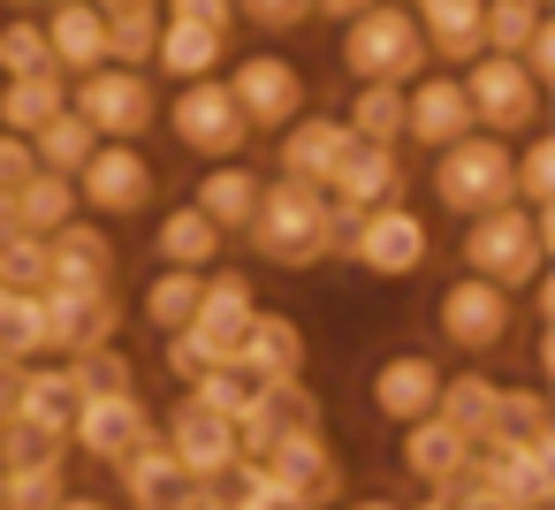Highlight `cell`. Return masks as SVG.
Instances as JSON below:
<instances>
[{"label":"cell","mask_w":555,"mask_h":510,"mask_svg":"<svg viewBox=\"0 0 555 510\" xmlns=\"http://www.w3.org/2000/svg\"><path fill=\"white\" fill-rule=\"evenodd\" d=\"M244 237L267 267H320V259H335V206H327L320 183L274 176V183H259V206H251Z\"/></svg>","instance_id":"cell-1"},{"label":"cell","mask_w":555,"mask_h":510,"mask_svg":"<svg viewBox=\"0 0 555 510\" xmlns=\"http://www.w3.org/2000/svg\"><path fill=\"white\" fill-rule=\"evenodd\" d=\"M335 252H343L358 275H373V282H411V275L434 259V221H426L418 206L388 199V206L343 214V237H335Z\"/></svg>","instance_id":"cell-2"},{"label":"cell","mask_w":555,"mask_h":510,"mask_svg":"<svg viewBox=\"0 0 555 510\" xmlns=\"http://www.w3.org/2000/svg\"><path fill=\"white\" fill-rule=\"evenodd\" d=\"M456 267L464 275H479V282H502V290H525V282H540V267H547V237H540V214L532 206H487V214H472L464 221V237H456Z\"/></svg>","instance_id":"cell-3"},{"label":"cell","mask_w":555,"mask_h":510,"mask_svg":"<svg viewBox=\"0 0 555 510\" xmlns=\"http://www.w3.org/2000/svg\"><path fill=\"white\" fill-rule=\"evenodd\" d=\"M426 39H418V16L403 9V0H373V9H358L343 24V69L350 85H411L426 69Z\"/></svg>","instance_id":"cell-4"},{"label":"cell","mask_w":555,"mask_h":510,"mask_svg":"<svg viewBox=\"0 0 555 510\" xmlns=\"http://www.w3.org/2000/svg\"><path fill=\"white\" fill-rule=\"evenodd\" d=\"M426 161H434V206L456 214V221L517 199L509 191V138H494V130H464L456 145H441Z\"/></svg>","instance_id":"cell-5"},{"label":"cell","mask_w":555,"mask_h":510,"mask_svg":"<svg viewBox=\"0 0 555 510\" xmlns=\"http://www.w3.org/2000/svg\"><path fill=\"white\" fill-rule=\"evenodd\" d=\"M434 335L464 358H494L509 335H517V290L502 282H479V275H456L434 290Z\"/></svg>","instance_id":"cell-6"},{"label":"cell","mask_w":555,"mask_h":510,"mask_svg":"<svg viewBox=\"0 0 555 510\" xmlns=\"http://www.w3.org/2000/svg\"><path fill=\"white\" fill-rule=\"evenodd\" d=\"M160 123H168V138H176L183 153H198V161H236V153L251 145V123H244V107L229 100L221 77L176 85V100H160Z\"/></svg>","instance_id":"cell-7"},{"label":"cell","mask_w":555,"mask_h":510,"mask_svg":"<svg viewBox=\"0 0 555 510\" xmlns=\"http://www.w3.org/2000/svg\"><path fill=\"white\" fill-rule=\"evenodd\" d=\"M69 107L92 123V138H145L160 123V92L145 69H122V62H100L85 77H69Z\"/></svg>","instance_id":"cell-8"},{"label":"cell","mask_w":555,"mask_h":510,"mask_svg":"<svg viewBox=\"0 0 555 510\" xmlns=\"http://www.w3.org/2000/svg\"><path fill=\"white\" fill-rule=\"evenodd\" d=\"M69 183H77V206L100 214V221H138V214H153V199H160V176H153V161H145L130 138H100L92 161H85Z\"/></svg>","instance_id":"cell-9"},{"label":"cell","mask_w":555,"mask_h":510,"mask_svg":"<svg viewBox=\"0 0 555 510\" xmlns=\"http://www.w3.org/2000/svg\"><path fill=\"white\" fill-rule=\"evenodd\" d=\"M464 100H472V130H494V138L540 130V85L525 77L517 54H472L464 62Z\"/></svg>","instance_id":"cell-10"},{"label":"cell","mask_w":555,"mask_h":510,"mask_svg":"<svg viewBox=\"0 0 555 510\" xmlns=\"http://www.w3.org/2000/svg\"><path fill=\"white\" fill-rule=\"evenodd\" d=\"M39 305H47V343H54L62 358L100 350V343L122 335V297H115V282H47Z\"/></svg>","instance_id":"cell-11"},{"label":"cell","mask_w":555,"mask_h":510,"mask_svg":"<svg viewBox=\"0 0 555 510\" xmlns=\"http://www.w3.org/2000/svg\"><path fill=\"white\" fill-rule=\"evenodd\" d=\"M221 85H229V100L244 107L251 130H282V123H297L312 107V85H305V69L289 54H244Z\"/></svg>","instance_id":"cell-12"},{"label":"cell","mask_w":555,"mask_h":510,"mask_svg":"<svg viewBox=\"0 0 555 510\" xmlns=\"http://www.w3.org/2000/svg\"><path fill=\"white\" fill-rule=\"evenodd\" d=\"M472 130V100H464V77H441L434 62L403 85V145L418 153H441Z\"/></svg>","instance_id":"cell-13"},{"label":"cell","mask_w":555,"mask_h":510,"mask_svg":"<svg viewBox=\"0 0 555 510\" xmlns=\"http://www.w3.org/2000/svg\"><path fill=\"white\" fill-rule=\"evenodd\" d=\"M434 396H441V366H434V350H388V358L365 373V404H373L380 426H411V419H426Z\"/></svg>","instance_id":"cell-14"},{"label":"cell","mask_w":555,"mask_h":510,"mask_svg":"<svg viewBox=\"0 0 555 510\" xmlns=\"http://www.w3.org/2000/svg\"><path fill=\"white\" fill-rule=\"evenodd\" d=\"M305 510H327L335 495H343V457H335V442H327V426H297V434H282L267 457H259Z\"/></svg>","instance_id":"cell-15"},{"label":"cell","mask_w":555,"mask_h":510,"mask_svg":"<svg viewBox=\"0 0 555 510\" xmlns=\"http://www.w3.org/2000/svg\"><path fill=\"white\" fill-rule=\"evenodd\" d=\"M305 358H312V343H305V328H297L289 313H251L229 366H236L251 388H274V381H305Z\"/></svg>","instance_id":"cell-16"},{"label":"cell","mask_w":555,"mask_h":510,"mask_svg":"<svg viewBox=\"0 0 555 510\" xmlns=\"http://www.w3.org/2000/svg\"><path fill=\"white\" fill-rule=\"evenodd\" d=\"M145 434H153V411H145L138 388L130 396H85L77 419H69V449H85L92 464H122Z\"/></svg>","instance_id":"cell-17"},{"label":"cell","mask_w":555,"mask_h":510,"mask_svg":"<svg viewBox=\"0 0 555 510\" xmlns=\"http://www.w3.org/2000/svg\"><path fill=\"white\" fill-rule=\"evenodd\" d=\"M472 464L494 487V510H555V449H517V442H479Z\"/></svg>","instance_id":"cell-18"},{"label":"cell","mask_w":555,"mask_h":510,"mask_svg":"<svg viewBox=\"0 0 555 510\" xmlns=\"http://www.w3.org/2000/svg\"><path fill=\"white\" fill-rule=\"evenodd\" d=\"M160 442H168V457L183 464V480H229V464H236V426H229V419H214V411H206V404H191V396L168 411Z\"/></svg>","instance_id":"cell-19"},{"label":"cell","mask_w":555,"mask_h":510,"mask_svg":"<svg viewBox=\"0 0 555 510\" xmlns=\"http://www.w3.org/2000/svg\"><path fill=\"white\" fill-rule=\"evenodd\" d=\"M335 206H350V214H365V206H388V199H403L411 191V168H403V153L396 145H350L343 161H335V176L320 183Z\"/></svg>","instance_id":"cell-20"},{"label":"cell","mask_w":555,"mask_h":510,"mask_svg":"<svg viewBox=\"0 0 555 510\" xmlns=\"http://www.w3.org/2000/svg\"><path fill=\"white\" fill-rule=\"evenodd\" d=\"M350 145H358L350 123H343V115H312V107L274 130V161H282V176H297V183H327Z\"/></svg>","instance_id":"cell-21"},{"label":"cell","mask_w":555,"mask_h":510,"mask_svg":"<svg viewBox=\"0 0 555 510\" xmlns=\"http://www.w3.org/2000/svg\"><path fill=\"white\" fill-rule=\"evenodd\" d=\"M47 31V54L62 77H85L107 62V16H100V0H54V16L39 24Z\"/></svg>","instance_id":"cell-22"},{"label":"cell","mask_w":555,"mask_h":510,"mask_svg":"<svg viewBox=\"0 0 555 510\" xmlns=\"http://www.w3.org/2000/svg\"><path fill=\"white\" fill-rule=\"evenodd\" d=\"M251 313H259V297H251V275H244V267H206V275H198V313H191V328L214 335L229 358H236V335H244Z\"/></svg>","instance_id":"cell-23"},{"label":"cell","mask_w":555,"mask_h":510,"mask_svg":"<svg viewBox=\"0 0 555 510\" xmlns=\"http://www.w3.org/2000/svg\"><path fill=\"white\" fill-rule=\"evenodd\" d=\"M472 449H479V442H464V434H456L441 411H426V419L396 426V464H403L418 487H441V480H449V472H456Z\"/></svg>","instance_id":"cell-24"},{"label":"cell","mask_w":555,"mask_h":510,"mask_svg":"<svg viewBox=\"0 0 555 510\" xmlns=\"http://www.w3.org/2000/svg\"><path fill=\"white\" fill-rule=\"evenodd\" d=\"M221 62H229V39L221 31L183 24V16H160V39H153V62L145 69H160L168 85H191V77H221Z\"/></svg>","instance_id":"cell-25"},{"label":"cell","mask_w":555,"mask_h":510,"mask_svg":"<svg viewBox=\"0 0 555 510\" xmlns=\"http://www.w3.org/2000/svg\"><path fill=\"white\" fill-rule=\"evenodd\" d=\"M221 252H229V237H221L191 199L153 221V267H191V275H206V267H221Z\"/></svg>","instance_id":"cell-26"},{"label":"cell","mask_w":555,"mask_h":510,"mask_svg":"<svg viewBox=\"0 0 555 510\" xmlns=\"http://www.w3.org/2000/svg\"><path fill=\"white\" fill-rule=\"evenodd\" d=\"M107 472H115V487H122V502H130V510H168V502L191 487V480H183V464L168 457L160 426H153V434H145L122 464H107Z\"/></svg>","instance_id":"cell-27"},{"label":"cell","mask_w":555,"mask_h":510,"mask_svg":"<svg viewBox=\"0 0 555 510\" xmlns=\"http://www.w3.org/2000/svg\"><path fill=\"white\" fill-rule=\"evenodd\" d=\"M77 404H85V388H77V373H69V358L62 366H24V388H16V411L9 419H24V426H47V434H62L69 442V419H77Z\"/></svg>","instance_id":"cell-28"},{"label":"cell","mask_w":555,"mask_h":510,"mask_svg":"<svg viewBox=\"0 0 555 510\" xmlns=\"http://www.w3.org/2000/svg\"><path fill=\"white\" fill-rule=\"evenodd\" d=\"M47 267L54 282H115V237L85 214H69L54 237H47Z\"/></svg>","instance_id":"cell-29"},{"label":"cell","mask_w":555,"mask_h":510,"mask_svg":"<svg viewBox=\"0 0 555 510\" xmlns=\"http://www.w3.org/2000/svg\"><path fill=\"white\" fill-rule=\"evenodd\" d=\"M487 442H517V449H555V404H547V388H540V381H502Z\"/></svg>","instance_id":"cell-30"},{"label":"cell","mask_w":555,"mask_h":510,"mask_svg":"<svg viewBox=\"0 0 555 510\" xmlns=\"http://www.w3.org/2000/svg\"><path fill=\"white\" fill-rule=\"evenodd\" d=\"M191 206H198L221 237H244V221H251V206H259V176H251L244 161H214V168L198 176Z\"/></svg>","instance_id":"cell-31"},{"label":"cell","mask_w":555,"mask_h":510,"mask_svg":"<svg viewBox=\"0 0 555 510\" xmlns=\"http://www.w3.org/2000/svg\"><path fill=\"white\" fill-rule=\"evenodd\" d=\"M69 214H85V206H77V183H69V176H54V168H31V176L9 191V221H16V229H31V237H54Z\"/></svg>","instance_id":"cell-32"},{"label":"cell","mask_w":555,"mask_h":510,"mask_svg":"<svg viewBox=\"0 0 555 510\" xmlns=\"http://www.w3.org/2000/svg\"><path fill=\"white\" fill-rule=\"evenodd\" d=\"M494 396H502V381H494L487 366H464V373H441L434 411H441L464 442H487V426H494Z\"/></svg>","instance_id":"cell-33"},{"label":"cell","mask_w":555,"mask_h":510,"mask_svg":"<svg viewBox=\"0 0 555 510\" xmlns=\"http://www.w3.org/2000/svg\"><path fill=\"white\" fill-rule=\"evenodd\" d=\"M69 107V77L62 69H31V77H0V130L31 138L47 115Z\"/></svg>","instance_id":"cell-34"},{"label":"cell","mask_w":555,"mask_h":510,"mask_svg":"<svg viewBox=\"0 0 555 510\" xmlns=\"http://www.w3.org/2000/svg\"><path fill=\"white\" fill-rule=\"evenodd\" d=\"M418 39L434 62H472L479 54V0H418Z\"/></svg>","instance_id":"cell-35"},{"label":"cell","mask_w":555,"mask_h":510,"mask_svg":"<svg viewBox=\"0 0 555 510\" xmlns=\"http://www.w3.org/2000/svg\"><path fill=\"white\" fill-rule=\"evenodd\" d=\"M92 145H100V138H92V123H85L77 107H62V115H47V123L31 130V161L54 168V176H77V168L92 161Z\"/></svg>","instance_id":"cell-36"},{"label":"cell","mask_w":555,"mask_h":510,"mask_svg":"<svg viewBox=\"0 0 555 510\" xmlns=\"http://www.w3.org/2000/svg\"><path fill=\"white\" fill-rule=\"evenodd\" d=\"M343 123L365 145H403V85H358L350 107H343Z\"/></svg>","instance_id":"cell-37"},{"label":"cell","mask_w":555,"mask_h":510,"mask_svg":"<svg viewBox=\"0 0 555 510\" xmlns=\"http://www.w3.org/2000/svg\"><path fill=\"white\" fill-rule=\"evenodd\" d=\"M138 313H145V328H153V335L191 328V313H198V275H191V267H153V282H145Z\"/></svg>","instance_id":"cell-38"},{"label":"cell","mask_w":555,"mask_h":510,"mask_svg":"<svg viewBox=\"0 0 555 510\" xmlns=\"http://www.w3.org/2000/svg\"><path fill=\"white\" fill-rule=\"evenodd\" d=\"M54 343H47V305H39V290H9L0 297V358H47Z\"/></svg>","instance_id":"cell-39"},{"label":"cell","mask_w":555,"mask_h":510,"mask_svg":"<svg viewBox=\"0 0 555 510\" xmlns=\"http://www.w3.org/2000/svg\"><path fill=\"white\" fill-rule=\"evenodd\" d=\"M509 191H517V206H555V138L547 130H525V145L509 153Z\"/></svg>","instance_id":"cell-40"},{"label":"cell","mask_w":555,"mask_h":510,"mask_svg":"<svg viewBox=\"0 0 555 510\" xmlns=\"http://www.w3.org/2000/svg\"><path fill=\"white\" fill-rule=\"evenodd\" d=\"M540 16V0H479V54H517Z\"/></svg>","instance_id":"cell-41"},{"label":"cell","mask_w":555,"mask_h":510,"mask_svg":"<svg viewBox=\"0 0 555 510\" xmlns=\"http://www.w3.org/2000/svg\"><path fill=\"white\" fill-rule=\"evenodd\" d=\"M69 495L62 464H0V510H54Z\"/></svg>","instance_id":"cell-42"},{"label":"cell","mask_w":555,"mask_h":510,"mask_svg":"<svg viewBox=\"0 0 555 510\" xmlns=\"http://www.w3.org/2000/svg\"><path fill=\"white\" fill-rule=\"evenodd\" d=\"M69 373H77V388H85V396H130V388H138V366H130V350H122V343L77 350V358H69Z\"/></svg>","instance_id":"cell-43"},{"label":"cell","mask_w":555,"mask_h":510,"mask_svg":"<svg viewBox=\"0 0 555 510\" xmlns=\"http://www.w3.org/2000/svg\"><path fill=\"white\" fill-rule=\"evenodd\" d=\"M153 39H160V9H115L107 16V62H122V69H145Z\"/></svg>","instance_id":"cell-44"},{"label":"cell","mask_w":555,"mask_h":510,"mask_svg":"<svg viewBox=\"0 0 555 510\" xmlns=\"http://www.w3.org/2000/svg\"><path fill=\"white\" fill-rule=\"evenodd\" d=\"M160 366H168L176 388H191L206 366H229V350H221L214 335H198V328H168V335H160Z\"/></svg>","instance_id":"cell-45"},{"label":"cell","mask_w":555,"mask_h":510,"mask_svg":"<svg viewBox=\"0 0 555 510\" xmlns=\"http://www.w3.org/2000/svg\"><path fill=\"white\" fill-rule=\"evenodd\" d=\"M54 267H47V237L31 229H9L0 237V290H47Z\"/></svg>","instance_id":"cell-46"},{"label":"cell","mask_w":555,"mask_h":510,"mask_svg":"<svg viewBox=\"0 0 555 510\" xmlns=\"http://www.w3.org/2000/svg\"><path fill=\"white\" fill-rule=\"evenodd\" d=\"M183 396H191V404H206V411H214V419H229V426L251 411V381H244L236 366H206V373H198Z\"/></svg>","instance_id":"cell-47"},{"label":"cell","mask_w":555,"mask_h":510,"mask_svg":"<svg viewBox=\"0 0 555 510\" xmlns=\"http://www.w3.org/2000/svg\"><path fill=\"white\" fill-rule=\"evenodd\" d=\"M31 69H54L47 31H39L31 16H16V9H9V24H0V77H31Z\"/></svg>","instance_id":"cell-48"},{"label":"cell","mask_w":555,"mask_h":510,"mask_svg":"<svg viewBox=\"0 0 555 510\" xmlns=\"http://www.w3.org/2000/svg\"><path fill=\"white\" fill-rule=\"evenodd\" d=\"M259 411H267L282 434H297V426H327L320 388H305V381H274V388H259Z\"/></svg>","instance_id":"cell-49"},{"label":"cell","mask_w":555,"mask_h":510,"mask_svg":"<svg viewBox=\"0 0 555 510\" xmlns=\"http://www.w3.org/2000/svg\"><path fill=\"white\" fill-rule=\"evenodd\" d=\"M62 457H69V442L47 426H24V419L0 426V464H62Z\"/></svg>","instance_id":"cell-50"},{"label":"cell","mask_w":555,"mask_h":510,"mask_svg":"<svg viewBox=\"0 0 555 510\" xmlns=\"http://www.w3.org/2000/svg\"><path fill=\"white\" fill-rule=\"evenodd\" d=\"M312 16V0H236V24H259V31H297Z\"/></svg>","instance_id":"cell-51"},{"label":"cell","mask_w":555,"mask_h":510,"mask_svg":"<svg viewBox=\"0 0 555 510\" xmlns=\"http://www.w3.org/2000/svg\"><path fill=\"white\" fill-rule=\"evenodd\" d=\"M160 16H183V24H206V31H236V0H160Z\"/></svg>","instance_id":"cell-52"},{"label":"cell","mask_w":555,"mask_h":510,"mask_svg":"<svg viewBox=\"0 0 555 510\" xmlns=\"http://www.w3.org/2000/svg\"><path fill=\"white\" fill-rule=\"evenodd\" d=\"M39 161H31V138H16V130H0V191H16L24 176H31Z\"/></svg>","instance_id":"cell-53"},{"label":"cell","mask_w":555,"mask_h":510,"mask_svg":"<svg viewBox=\"0 0 555 510\" xmlns=\"http://www.w3.org/2000/svg\"><path fill=\"white\" fill-rule=\"evenodd\" d=\"M16 388H24V358H0V419L16 411Z\"/></svg>","instance_id":"cell-54"},{"label":"cell","mask_w":555,"mask_h":510,"mask_svg":"<svg viewBox=\"0 0 555 510\" xmlns=\"http://www.w3.org/2000/svg\"><path fill=\"white\" fill-rule=\"evenodd\" d=\"M358 9H373V0H312V16H327V24H350Z\"/></svg>","instance_id":"cell-55"},{"label":"cell","mask_w":555,"mask_h":510,"mask_svg":"<svg viewBox=\"0 0 555 510\" xmlns=\"http://www.w3.org/2000/svg\"><path fill=\"white\" fill-rule=\"evenodd\" d=\"M54 510H122V502H115V495H85V487H69Z\"/></svg>","instance_id":"cell-56"},{"label":"cell","mask_w":555,"mask_h":510,"mask_svg":"<svg viewBox=\"0 0 555 510\" xmlns=\"http://www.w3.org/2000/svg\"><path fill=\"white\" fill-rule=\"evenodd\" d=\"M343 510H403V502H396V495H350Z\"/></svg>","instance_id":"cell-57"},{"label":"cell","mask_w":555,"mask_h":510,"mask_svg":"<svg viewBox=\"0 0 555 510\" xmlns=\"http://www.w3.org/2000/svg\"><path fill=\"white\" fill-rule=\"evenodd\" d=\"M115 9H160V0H100V16H115Z\"/></svg>","instance_id":"cell-58"},{"label":"cell","mask_w":555,"mask_h":510,"mask_svg":"<svg viewBox=\"0 0 555 510\" xmlns=\"http://www.w3.org/2000/svg\"><path fill=\"white\" fill-rule=\"evenodd\" d=\"M403 510H441V502H434V495H418V502H403Z\"/></svg>","instance_id":"cell-59"},{"label":"cell","mask_w":555,"mask_h":510,"mask_svg":"<svg viewBox=\"0 0 555 510\" xmlns=\"http://www.w3.org/2000/svg\"><path fill=\"white\" fill-rule=\"evenodd\" d=\"M0 9H31V0H0Z\"/></svg>","instance_id":"cell-60"},{"label":"cell","mask_w":555,"mask_h":510,"mask_svg":"<svg viewBox=\"0 0 555 510\" xmlns=\"http://www.w3.org/2000/svg\"><path fill=\"white\" fill-rule=\"evenodd\" d=\"M0 426H9V419H0Z\"/></svg>","instance_id":"cell-61"},{"label":"cell","mask_w":555,"mask_h":510,"mask_svg":"<svg viewBox=\"0 0 555 510\" xmlns=\"http://www.w3.org/2000/svg\"><path fill=\"white\" fill-rule=\"evenodd\" d=\"M540 9H547V0H540Z\"/></svg>","instance_id":"cell-62"}]
</instances>
